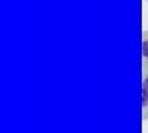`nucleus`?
<instances>
[{
  "instance_id": "nucleus-1",
  "label": "nucleus",
  "mask_w": 148,
  "mask_h": 133,
  "mask_svg": "<svg viewBox=\"0 0 148 133\" xmlns=\"http://www.w3.org/2000/svg\"><path fill=\"white\" fill-rule=\"evenodd\" d=\"M142 120L148 121V67H142Z\"/></svg>"
},
{
  "instance_id": "nucleus-2",
  "label": "nucleus",
  "mask_w": 148,
  "mask_h": 133,
  "mask_svg": "<svg viewBox=\"0 0 148 133\" xmlns=\"http://www.w3.org/2000/svg\"><path fill=\"white\" fill-rule=\"evenodd\" d=\"M142 67H148V30L142 32Z\"/></svg>"
},
{
  "instance_id": "nucleus-3",
  "label": "nucleus",
  "mask_w": 148,
  "mask_h": 133,
  "mask_svg": "<svg viewBox=\"0 0 148 133\" xmlns=\"http://www.w3.org/2000/svg\"><path fill=\"white\" fill-rule=\"evenodd\" d=\"M146 1H147V3H148V0H146Z\"/></svg>"
}]
</instances>
